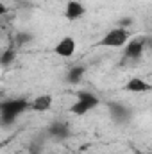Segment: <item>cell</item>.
<instances>
[{
    "mask_svg": "<svg viewBox=\"0 0 152 154\" xmlns=\"http://www.w3.org/2000/svg\"><path fill=\"white\" fill-rule=\"evenodd\" d=\"M136 154H152V151H145V152H141V151H138Z\"/></svg>",
    "mask_w": 152,
    "mask_h": 154,
    "instance_id": "obj_9",
    "label": "cell"
},
{
    "mask_svg": "<svg viewBox=\"0 0 152 154\" xmlns=\"http://www.w3.org/2000/svg\"><path fill=\"white\" fill-rule=\"evenodd\" d=\"M29 108L34 113H47V111H50L54 108V97L50 93H41V95L32 99V102H31Z\"/></svg>",
    "mask_w": 152,
    "mask_h": 154,
    "instance_id": "obj_6",
    "label": "cell"
},
{
    "mask_svg": "<svg viewBox=\"0 0 152 154\" xmlns=\"http://www.w3.org/2000/svg\"><path fill=\"white\" fill-rule=\"evenodd\" d=\"M125 90L129 93H149L152 91V84L143 77H131L125 82Z\"/></svg>",
    "mask_w": 152,
    "mask_h": 154,
    "instance_id": "obj_7",
    "label": "cell"
},
{
    "mask_svg": "<svg viewBox=\"0 0 152 154\" xmlns=\"http://www.w3.org/2000/svg\"><path fill=\"white\" fill-rule=\"evenodd\" d=\"M54 52H56V56H59V57H63V59L72 57L77 52L75 38H74V36H63V38L54 45Z\"/></svg>",
    "mask_w": 152,
    "mask_h": 154,
    "instance_id": "obj_3",
    "label": "cell"
},
{
    "mask_svg": "<svg viewBox=\"0 0 152 154\" xmlns=\"http://www.w3.org/2000/svg\"><path fill=\"white\" fill-rule=\"evenodd\" d=\"M65 18L70 20V22H75L81 20L84 14H86V5L81 2V0H68L65 4Z\"/></svg>",
    "mask_w": 152,
    "mask_h": 154,
    "instance_id": "obj_5",
    "label": "cell"
},
{
    "mask_svg": "<svg viewBox=\"0 0 152 154\" xmlns=\"http://www.w3.org/2000/svg\"><path fill=\"white\" fill-rule=\"evenodd\" d=\"M82 74H84V68H82V66H75V68L68 74V79H70L72 82H79V81L82 79Z\"/></svg>",
    "mask_w": 152,
    "mask_h": 154,
    "instance_id": "obj_8",
    "label": "cell"
},
{
    "mask_svg": "<svg viewBox=\"0 0 152 154\" xmlns=\"http://www.w3.org/2000/svg\"><path fill=\"white\" fill-rule=\"evenodd\" d=\"M145 54V39L141 38H132L129 39V43L123 47V56L131 61H138L141 59Z\"/></svg>",
    "mask_w": 152,
    "mask_h": 154,
    "instance_id": "obj_4",
    "label": "cell"
},
{
    "mask_svg": "<svg viewBox=\"0 0 152 154\" xmlns=\"http://www.w3.org/2000/svg\"><path fill=\"white\" fill-rule=\"evenodd\" d=\"M127 43H129V32L123 27L109 29L99 41V45L106 47V48H123Z\"/></svg>",
    "mask_w": 152,
    "mask_h": 154,
    "instance_id": "obj_1",
    "label": "cell"
},
{
    "mask_svg": "<svg viewBox=\"0 0 152 154\" xmlns=\"http://www.w3.org/2000/svg\"><path fill=\"white\" fill-rule=\"evenodd\" d=\"M99 104H100L99 97H97L95 93L86 91V93H81V95H79V99L72 104L70 113H72V115H75V116H84V115H88V113H91Z\"/></svg>",
    "mask_w": 152,
    "mask_h": 154,
    "instance_id": "obj_2",
    "label": "cell"
}]
</instances>
